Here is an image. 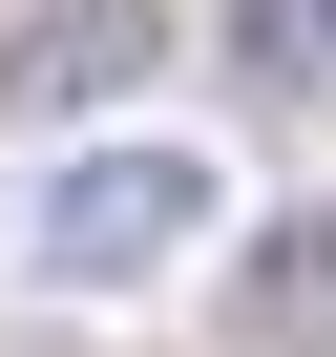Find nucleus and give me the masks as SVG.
Instances as JSON below:
<instances>
[{"instance_id":"nucleus-1","label":"nucleus","mask_w":336,"mask_h":357,"mask_svg":"<svg viewBox=\"0 0 336 357\" xmlns=\"http://www.w3.org/2000/svg\"><path fill=\"white\" fill-rule=\"evenodd\" d=\"M211 231H231V190H211L190 147H84L22 252H43L63 294H126V273H168V252H211Z\"/></svg>"},{"instance_id":"nucleus-3","label":"nucleus","mask_w":336,"mask_h":357,"mask_svg":"<svg viewBox=\"0 0 336 357\" xmlns=\"http://www.w3.org/2000/svg\"><path fill=\"white\" fill-rule=\"evenodd\" d=\"M231 357H336V211H273L231 252Z\"/></svg>"},{"instance_id":"nucleus-4","label":"nucleus","mask_w":336,"mask_h":357,"mask_svg":"<svg viewBox=\"0 0 336 357\" xmlns=\"http://www.w3.org/2000/svg\"><path fill=\"white\" fill-rule=\"evenodd\" d=\"M211 63H231L252 105H336V0H231Z\"/></svg>"},{"instance_id":"nucleus-2","label":"nucleus","mask_w":336,"mask_h":357,"mask_svg":"<svg viewBox=\"0 0 336 357\" xmlns=\"http://www.w3.org/2000/svg\"><path fill=\"white\" fill-rule=\"evenodd\" d=\"M126 84H168V0H43V22H0V126H105Z\"/></svg>"}]
</instances>
